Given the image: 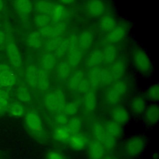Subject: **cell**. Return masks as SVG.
Wrapping results in <instances>:
<instances>
[{
  "label": "cell",
  "mask_w": 159,
  "mask_h": 159,
  "mask_svg": "<svg viewBox=\"0 0 159 159\" xmlns=\"http://www.w3.org/2000/svg\"><path fill=\"white\" fill-rule=\"evenodd\" d=\"M4 40H5L4 34L3 32L0 30V46H1L3 44Z\"/></svg>",
  "instance_id": "816d5d0a"
},
{
  "label": "cell",
  "mask_w": 159,
  "mask_h": 159,
  "mask_svg": "<svg viewBox=\"0 0 159 159\" xmlns=\"http://www.w3.org/2000/svg\"><path fill=\"white\" fill-rule=\"evenodd\" d=\"M102 61L103 56L102 51L99 50H94L89 55L86 60V66L92 69L98 68Z\"/></svg>",
  "instance_id": "ac0fdd59"
},
{
  "label": "cell",
  "mask_w": 159,
  "mask_h": 159,
  "mask_svg": "<svg viewBox=\"0 0 159 159\" xmlns=\"http://www.w3.org/2000/svg\"><path fill=\"white\" fill-rule=\"evenodd\" d=\"M16 9L20 13L27 14L32 10V4L30 0H15Z\"/></svg>",
  "instance_id": "4dcf8cb0"
},
{
  "label": "cell",
  "mask_w": 159,
  "mask_h": 159,
  "mask_svg": "<svg viewBox=\"0 0 159 159\" xmlns=\"http://www.w3.org/2000/svg\"><path fill=\"white\" fill-rule=\"evenodd\" d=\"M116 27L115 19L110 16H105L99 21V28L105 32H108Z\"/></svg>",
  "instance_id": "83f0119b"
},
{
  "label": "cell",
  "mask_w": 159,
  "mask_h": 159,
  "mask_svg": "<svg viewBox=\"0 0 159 159\" xmlns=\"http://www.w3.org/2000/svg\"><path fill=\"white\" fill-rule=\"evenodd\" d=\"M129 89L127 83L124 81H119L115 83L106 92V101L109 105L118 104Z\"/></svg>",
  "instance_id": "3957f363"
},
{
  "label": "cell",
  "mask_w": 159,
  "mask_h": 159,
  "mask_svg": "<svg viewBox=\"0 0 159 159\" xmlns=\"http://www.w3.org/2000/svg\"><path fill=\"white\" fill-rule=\"evenodd\" d=\"M55 56L53 53H45L42 57L41 66L43 70L48 72L53 70L55 64Z\"/></svg>",
  "instance_id": "603a6c76"
},
{
  "label": "cell",
  "mask_w": 159,
  "mask_h": 159,
  "mask_svg": "<svg viewBox=\"0 0 159 159\" xmlns=\"http://www.w3.org/2000/svg\"><path fill=\"white\" fill-rule=\"evenodd\" d=\"M104 127L106 134L111 136L117 139L122 135V128L121 125L114 122V120L106 122L104 124Z\"/></svg>",
  "instance_id": "d6986e66"
},
{
  "label": "cell",
  "mask_w": 159,
  "mask_h": 159,
  "mask_svg": "<svg viewBox=\"0 0 159 159\" xmlns=\"http://www.w3.org/2000/svg\"><path fill=\"white\" fill-rule=\"evenodd\" d=\"M69 50V43L67 39H63L61 38L60 43L53 52V54L55 57H63L65 55H66L67 52Z\"/></svg>",
  "instance_id": "d590c367"
},
{
  "label": "cell",
  "mask_w": 159,
  "mask_h": 159,
  "mask_svg": "<svg viewBox=\"0 0 159 159\" xmlns=\"http://www.w3.org/2000/svg\"><path fill=\"white\" fill-rule=\"evenodd\" d=\"M50 86V81L47 72L42 70H39L37 86L41 91H45Z\"/></svg>",
  "instance_id": "484cf974"
},
{
  "label": "cell",
  "mask_w": 159,
  "mask_h": 159,
  "mask_svg": "<svg viewBox=\"0 0 159 159\" xmlns=\"http://www.w3.org/2000/svg\"><path fill=\"white\" fill-rule=\"evenodd\" d=\"M146 97L152 101H157L159 98V89L158 83L150 86L146 91Z\"/></svg>",
  "instance_id": "74e56055"
},
{
  "label": "cell",
  "mask_w": 159,
  "mask_h": 159,
  "mask_svg": "<svg viewBox=\"0 0 159 159\" xmlns=\"http://www.w3.org/2000/svg\"><path fill=\"white\" fill-rule=\"evenodd\" d=\"M6 54L14 66L19 68L21 65V56L16 45L10 42H9L6 47Z\"/></svg>",
  "instance_id": "52a82bcc"
},
{
  "label": "cell",
  "mask_w": 159,
  "mask_h": 159,
  "mask_svg": "<svg viewBox=\"0 0 159 159\" xmlns=\"http://www.w3.org/2000/svg\"><path fill=\"white\" fill-rule=\"evenodd\" d=\"M1 86H1V84H0V88H1Z\"/></svg>",
  "instance_id": "9f6ffc18"
},
{
  "label": "cell",
  "mask_w": 159,
  "mask_h": 159,
  "mask_svg": "<svg viewBox=\"0 0 159 159\" xmlns=\"http://www.w3.org/2000/svg\"><path fill=\"white\" fill-rule=\"evenodd\" d=\"M102 53L103 61H105L107 63H112L117 60V49L112 45L106 46L102 49Z\"/></svg>",
  "instance_id": "d4e9b609"
},
{
  "label": "cell",
  "mask_w": 159,
  "mask_h": 159,
  "mask_svg": "<svg viewBox=\"0 0 159 159\" xmlns=\"http://www.w3.org/2000/svg\"><path fill=\"white\" fill-rule=\"evenodd\" d=\"M105 153V148L96 140L92 141L88 147V154L91 159H102Z\"/></svg>",
  "instance_id": "7c38bea8"
},
{
  "label": "cell",
  "mask_w": 159,
  "mask_h": 159,
  "mask_svg": "<svg viewBox=\"0 0 159 159\" xmlns=\"http://www.w3.org/2000/svg\"><path fill=\"white\" fill-rule=\"evenodd\" d=\"M39 70L36 66L29 65L25 71V78L27 83L32 87H36Z\"/></svg>",
  "instance_id": "cb8c5ba5"
},
{
  "label": "cell",
  "mask_w": 159,
  "mask_h": 159,
  "mask_svg": "<svg viewBox=\"0 0 159 159\" xmlns=\"http://www.w3.org/2000/svg\"><path fill=\"white\" fill-rule=\"evenodd\" d=\"M78 47L80 49L86 50L91 48L93 43V34L91 31L85 30L77 38Z\"/></svg>",
  "instance_id": "5bb4252c"
},
{
  "label": "cell",
  "mask_w": 159,
  "mask_h": 159,
  "mask_svg": "<svg viewBox=\"0 0 159 159\" xmlns=\"http://www.w3.org/2000/svg\"><path fill=\"white\" fill-rule=\"evenodd\" d=\"M9 95L7 91L0 89V112L9 109Z\"/></svg>",
  "instance_id": "b9f144b4"
},
{
  "label": "cell",
  "mask_w": 159,
  "mask_h": 159,
  "mask_svg": "<svg viewBox=\"0 0 159 159\" xmlns=\"http://www.w3.org/2000/svg\"><path fill=\"white\" fill-rule=\"evenodd\" d=\"M88 81L90 87L92 88H96L101 86L100 68H95L92 69L89 75Z\"/></svg>",
  "instance_id": "1f68e13d"
},
{
  "label": "cell",
  "mask_w": 159,
  "mask_h": 159,
  "mask_svg": "<svg viewBox=\"0 0 159 159\" xmlns=\"http://www.w3.org/2000/svg\"><path fill=\"white\" fill-rule=\"evenodd\" d=\"M17 80L16 75L11 70L0 77V84L2 86H11Z\"/></svg>",
  "instance_id": "d6a6232c"
},
{
  "label": "cell",
  "mask_w": 159,
  "mask_h": 159,
  "mask_svg": "<svg viewBox=\"0 0 159 159\" xmlns=\"http://www.w3.org/2000/svg\"><path fill=\"white\" fill-rule=\"evenodd\" d=\"M10 70V68L4 64H0V77L2 76L4 73Z\"/></svg>",
  "instance_id": "f907efd6"
},
{
  "label": "cell",
  "mask_w": 159,
  "mask_h": 159,
  "mask_svg": "<svg viewBox=\"0 0 159 159\" xmlns=\"http://www.w3.org/2000/svg\"><path fill=\"white\" fill-rule=\"evenodd\" d=\"M66 55V61L71 67H75L78 66L80 63L83 58L82 52L80 50L78 47L70 48Z\"/></svg>",
  "instance_id": "9a60e30c"
},
{
  "label": "cell",
  "mask_w": 159,
  "mask_h": 159,
  "mask_svg": "<svg viewBox=\"0 0 159 159\" xmlns=\"http://www.w3.org/2000/svg\"><path fill=\"white\" fill-rule=\"evenodd\" d=\"M65 9L61 5H55L50 14L51 20L53 22L63 20L65 17Z\"/></svg>",
  "instance_id": "836d02e7"
},
{
  "label": "cell",
  "mask_w": 159,
  "mask_h": 159,
  "mask_svg": "<svg viewBox=\"0 0 159 159\" xmlns=\"http://www.w3.org/2000/svg\"><path fill=\"white\" fill-rule=\"evenodd\" d=\"M67 142H68L70 147L76 151L84 150L88 144L87 139L78 132L72 134Z\"/></svg>",
  "instance_id": "ba28073f"
},
{
  "label": "cell",
  "mask_w": 159,
  "mask_h": 159,
  "mask_svg": "<svg viewBox=\"0 0 159 159\" xmlns=\"http://www.w3.org/2000/svg\"><path fill=\"white\" fill-rule=\"evenodd\" d=\"M25 124L27 128L32 132L41 133L43 132V122L40 116L34 111L29 112L25 117Z\"/></svg>",
  "instance_id": "5b68a950"
},
{
  "label": "cell",
  "mask_w": 159,
  "mask_h": 159,
  "mask_svg": "<svg viewBox=\"0 0 159 159\" xmlns=\"http://www.w3.org/2000/svg\"><path fill=\"white\" fill-rule=\"evenodd\" d=\"M61 38V37H59L48 39V41L45 44V48L46 50V52L53 53L60 43Z\"/></svg>",
  "instance_id": "bcb514c9"
},
{
  "label": "cell",
  "mask_w": 159,
  "mask_h": 159,
  "mask_svg": "<svg viewBox=\"0 0 159 159\" xmlns=\"http://www.w3.org/2000/svg\"><path fill=\"white\" fill-rule=\"evenodd\" d=\"M79 109V104L77 101H71L66 102L62 110V112L68 116H74L76 114Z\"/></svg>",
  "instance_id": "8d00e7d4"
},
{
  "label": "cell",
  "mask_w": 159,
  "mask_h": 159,
  "mask_svg": "<svg viewBox=\"0 0 159 159\" xmlns=\"http://www.w3.org/2000/svg\"><path fill=\"white\" fill-rule=\"evenodd\" d=\"M66 96L64 93L60 89L51 91L45 96L44 104L51 111L60 112L62 111L66 103Z\"/></svg>",
  "instance_id": "6da1fadb"
},
{
  "label": "cell",
  "mask_w": 159,
  "mask_h": 159,
  "mask_svg": "<svg viewBox=\"0 0 159 159\" xmlns=\"http://www.w3.org/2000/svg\"><path fill=\"white\" fill-rule=\"evenodd\" d=\"M55 120L58 125H66L68 122L69 118L68 116L62 112H58L55 117Z\"/></svg>",
  "instance_id": "7dc6e473"
},
{
  "label": "cell",
  "mask_w": 159,
  "mask_h": 159,
  "mask_svg": "<svg viewBox=\"0 0 159 159\" xmlns=\"http://www.w3.org/2000/svg\"><path fill=\"white\" fill-rule=\"evenodd\" d=\"M39 33L42 38H45L47 39H50L52 38L57 37L56 36L55 29L53 25L50 24L40 29Z\"/></svg>",
  "instance_id": "ab89813d"
},
{
  "label": "cell",
  "mask_w": 159,
  "mask_h": 159,
  "mask_svg": "<svg viewBox=\"0 0 159 159\" xmlns=\"http://www.w3.org/2000/svg\"><path fill=\"white\" fill-rule=\"evenodd\" d=\"M92 132L95 138V140H98L100 143L107 134L105 131L104 125L99 122H96L93 124Z\"/></svg>",
  "instance_id": "f546056e"
},
{
  "label": "cell",
  "mask_w": 159,
  "mask_h": 159,
  "mask_svg": "<svg viewBox=\"0 0 159 159\" xmlns=\"http://www.w3.org/2000/svg\"><path fill=\"white\" fill-rule=\"evenodd\" d=\"M55 5L50 1L47 0L39 1L36 4V10L40 14L50 15Z\"/></svg>",
  "instance_id": "f1b7e54d"
},
{
  "label": "cell",
  "mask_w": 159,
  "mask_h": 159,
  "mask_svg": "<svg viewBox=\"0 0 159 159\" xmlns=\"http://www.w3.org/2000/svg\"><path fill=\"white\" fill-rule=\"evenodd\" d=\"M132 62L136 70L142 74H145L152 70V63L148 55L142 50L134 51L132 55Z\"/></svg>",
  "instance_id": "277c9868"
},
{
  "label": "cell",
  "mask_w": 159,
  "mask_h": 159,
  "mask_svg": "<svg viewBox=\"0 0 159 159\" xmlns=\"http://www.w3.org/2000/svg\"><path fill=\"white\" fill-rule=\"evenodd\" d=\"M10 113L14 116L20 117L24 114V109L20 102H13L9 107Z\"/></svg>",
  "instance_id": "ee69618b"
},
{
  "label": "cell",
  "mask_w": 159,
  "mask_h": 159,
  "mask_svg": "<svg viewBox=\"0 0 159 159\" xmlns=\"http://www.w3.org/2000/svg\"><path fill=\"white\" fill-rule=\"evenodd\" d=\"M125 35V29L122 26H116L107 32L106 39L108 43H114L120 41Z\"/></svg>",
  "instance_id": "e0dca14e"
},
{
  "label": "cell",
  "mask_w": 159,
  "mask_h": 159,
  "mask_svg": "<svg viewBox=\"0 0 159 159\" xmlns=\"http://www.w3.org/2000/svg\"><path fill=\"white\" fill-rule=\"evenodd\" d=\"M2 9H3V2L2 0H0V12L2 11Z\"/></svg>",
  "instance_id": "11a10c76"
},
{
  "label": "cell",
  "mask_w": 159,
  "mask_h": 159,
  "mask_svg": "<svg viewBox=\"0 0 159 159\" xmlns=\"http://www.w3.org/2000/svg\"><path fill=\"white\" fill-rule=\"evenodd\" d=\"M90 85L88 81V80H86L85 78H84L81 82L80 83V84H79L76 91L78 93H86V92H88V91H89V88H90Z\"/></svg>",
  "instance_id": "c3c4849f"
},
{
  "label": "cell",
  "mask_w": 159,
  "mask_h": 159,
  "mask_svg": "<svg viewBox=\"0 0 159 159\" xmlns=\"http://www.w3.org/2000/svg\"><path fill=\"white\" fill-rule=\"evenodd\" d=\"M112 120L120 125L126 124L129 119L130 115L128 110L123 106L116 107L112 111Z\"/></svg>",
  "instance_id": "8fae6325"
},
{
  "label": "cell",
  "mask_w": 159,
  "mask_h": 159,
  "mask_svg": "<svg viewBox=\"0 0 159 159\" xmlns=\"http://www.w3.org/2000/svg\"><path fill=\"white\" fill-rule=\"evenodd\" d=\"M71 133L66 125H58L54 130L53 137L55 140L60 142L68 141Z\"/></svg>",
  "instance_id": "44dd1931"
},
{
  "label": "cell",
  "mask_w": 159,
  "mask_h": 159,
  "mask_svg": "<svg viewBox=\"0 0 159 159\" xmlns=\"http://www.w3.org/2000/svg\"><path fill=\"white\" fill-rule=\"evenodd\" d=\"M101 86H105L111 84L114 80L110 73V71L106 68H100Z\"/></svg>",
  "instance_id": "7bdbcfd3"
},
{
  "label": "cell",
  "mask_w": 159,
  "mask_h": 159,
  "mask_svg": "<svg viewBox=\"0 0 159 159\" xmlns=\"http://www.w3.org/2000/svg\"><path fill=\"white\" fill-rule=\"evenodd\" d=\"M17 96L21 101L27 102L31 101L32 96L29 89L24 86H21L17 91Z\"/></svg>",
  "instance_id": "f35d334b"
},
{
  "label": "cell",
  "mask_w": 159,
  "mask_h": 159,
  "mask_svg": "<svg viewBox=\"0 0 159 159\" xmlns=\"http://www.w3.org/2000/svg\"><path fill=\"white\" fill-rule=\"evenodd\" d=\"M129 107L134 114L137 115L142 114L147 107L146 101L142 96H135L130 101Z\"/></svg>",
  "instance_id": "4fadbf2b"
},
{
  "label": "cell",
  "mask_w": 159,
  "mask_h": 159,
  "mask_svg": "<svg viewBox=\"0 0 159 159\" xmlns=\"http://www.w3.org/2000/svg\"><path fill=\"white\" fill-rule=\"evenodd\" d=\"M145 145L146 142L143 137L139 135L131 137L124 145V153L129 158H135L144 151Z\"/></svg>",
  "instance_id": "7a4b0ae2"
},
{
  "label": "cell",
  "mask_w": 159,
  "mask_h": 159,
  "mask_svg": "<svg viewBox=\"0 0 159 159\" xmlns=\"http://www.w3.org/2000/svg\"><path fill=\"white\" fill-rule=\"evenodd\" d=\"M110 73L114 80H120L125 75L126 71V65L122 59L116 60L111 67Z\"/></svg>",
  "instance_id": "30bf717a"
},
{
  "label": "cell",
  "mask_w": 159,
  "mask_h": 159,
  "mask_svg": "<svg viewBox=\"0 0 159 159\" xmlns=\"http://www.w3.org/2000/svg\"><path fill=\"white\" fill-rule=\"evenodd\" d=\"M98 98L96 94L92 91H88L84 93L83 99V105L85 110L88 112L95 111L97 107Z\"/></svg>",
  "instance_id": "2e32d148"
},
{
  "label": "cell",
  "mask_w": 159,
  "mask_h": 159,
  "mask_svg": "<svg viewBox=\"0 0 159 159\" xmlns=\"http://www.w3.org/2000/svg\"><path fill=\"white\" fill-rule=\"evenodd\" d=\"M60 1L65 4H69L75 1V0H60Z\"/></svg>",
  "instance_id": "f5cc1de1"
},
{
  "label": "cell",
  "mask_w": 159,
  "mask_h": 159,
  "mask_svg": "<svg viewBox=\"0 0 159 159\" xmlns=\"http://www.w3.org/2000/svg\"><path fill=\"white\" fill-rule=\"evenodd\" d=\"M84 78V74L82 71H75L71 76H69L67 81V86L72 91H76V89L81 82Z\"/></svg>",
  "instance_id": "7402d4cb"
},
{
  "label": "cell",
  "mask_w": 159,
  "mask_h": 159,
  "mask_svg": "<svg viewBox=\"0 0 159 159\" xmlns=\"http://www.w3.org/2000/svg\"><path fill=\"white\" fill-rule=\"evenodd\" d=\"M47 159H65L64 155L57 150H50L47 154Z\"/></svg>",
  "instance_id": "681fc988"
},
{
  "label": "cell",
  "mask_w": 159,
  "mask_h": 159,
  "mask_svg": "<svg viewBox=\"0 0 159 159\" xmlns=\"http://www.w3.org/2000/svg\"><path fill=\"white\" fill-rule=\"evenodd\" d=\"M104 159H116V158L113 155H109L107 157H106Z\"/></svg>",
  "instance_id": "db71d44e"
},
{
  "label": "cell",
  "mask_w": 159,
  "mask_h": 159,
  "mask_svg": "<svg viewBox=\"0 0 159 159\" xmlns=\"http://www.w3.org/2000/svg\"><path fill=\"white\" fill-rule=\"evenodd\" d=\"M101 143L102 144L105 148L109 150L113 149L117 145V139L108 134H106Z\"/></svg>",
  "instance_id": "f6af8a7d"
},
{
  "label": "cell",
  "mask_w": 159,
  "mask_h": 159,
  "mask_svg": "<svg viewBox=\"0 0 159 159\" xmlns=\"http://www.w3.org/2000/svg\"><path fill=\"white\" fill-rule=\"evenodd\" d=\"M51 19L49 15L46 14H39L37 15L35 19L34 22L36 25L39 28L41 29L43 27H45L50 24Z\"/></svg>",
  "instance_id": "60d3db41"
},
{
  "label": "cell",
  "mask_w": 159,
  "mask_h": 159,
  "mask_svg": "<svg viewBox=\"0 0 159 159\" xmlns=\"http://www.w3.org/2000/svg\"><path fill=\"white\" fill-rule=\"evenodd\" d=\"M27 44L34 49H39L42 46V37L39 32H33L27 36Z\"/></svg>",
  "instance_id": "4316f807"
},
{
  "label": "cell",
  "mask_w": 159,
  "mask_h": 159,
  "mask_svg": "<svg viewBox=\"0 0 159 159\" xmlns=\"http://www.w3.org/2000/svg\"><path fill=\"white\" fill-rule=\"evenodd\" d=\"M105 6L101 0H90L87 4L88 14L91 17H98L105 11Z\"/></svg>",
  "instance_id": "9c48e42d"
},
{
  "label": "cell",
  "mask_w": 159,
  "mask_h": 159,
  "mask_svg": "<svg viewBox=\"0 0 159 159\" xmlns=\"http://www.w3.org/2000/svg\"><path fill=\"white\" fill-rule=\"evenodd\" d=\"M143 114V121L147 125L152 126L158 122L159 109L157 105L152 104L149 106H147Z\"/></svg>",
  "instance_id": "8992f818"
},
{
  "label": "cell",
  "mask_w": 159,
  "mask_h": 159,
  "mask_svg": "<svg viewBox=\"0 0 159 159\" xmlns=\"http://www.w3.org/2000/svg\"><path fill=\"white\" fill-rule=\"evenodd\" d=\"M71 68L66 60L61 61L59 63L56 70V76L57 78L63 81L66 80L70 75Z\"/></svg>",
  "instance_id": "ffe728a7"
},
{
  "label": "cell",
  "mask_w": 159,
  "mask_h": 159,
  "mask_svg": "<svg viewBox=\"0 0 159 159\" xmlns=\"http://www.w3.org/2000/svg\"><path fill=\"white\" fill-rule=\"evenodd\" d=\"M66 125L70 130L71 134H75L78 133L81 129L83 126V122L81 118L74 116L69 119Z\"/></svg>",
  "instance_id": "e575fe53"
}]
</instances>
